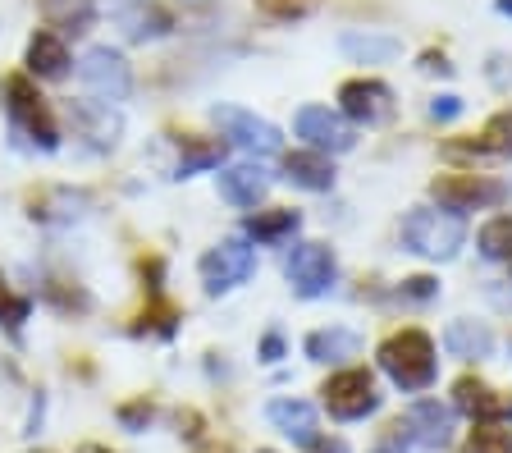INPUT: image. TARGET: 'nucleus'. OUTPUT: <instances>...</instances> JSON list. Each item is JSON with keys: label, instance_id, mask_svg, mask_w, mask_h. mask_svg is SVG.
Returning a JSON list of instances; mask_svg holds the SVG:
<instances>
[{"label": "nucleus", "instance_id": "2", "mask_svg": "<svg viewBox=\"0 0 512 453\" xmlns=\"http://www.w3.org/2000/svg\"><path fill=\"white\" fill-rule=\"evenodd\" d=\"M0 97H5V115H10V124L32 142V147H42V151L60 147V124H55V115H51V101H46L28 78L10 74L5 83H0Z\"/></svg>", "mask_w": 512, "mask_h": 453}, {"label": "nucleus", "instance_id": "23", "mask_svg": "<svg viewBox=\"0 0 512 453\" xmlns=\"http://www.w3.org/2000/svg\"><path fill=\"white\" fill-rule=\"evenodd\" d=\"M119 23H124V33L133 37V42H147V37H165L174 28L170 14L160 10V5H151V0H138L133 10H119Z\"/></svg>", "mask_w": 512, "mask_h": 453}, {"label": "nucleus", "instance_id": "14", "mask_svg": "<svg viewBox=\"0 0 512 453\" xmlns=\"http://www.w3.org/2000/svg\"><path fill=\"white\" fill-rule=\"evenodd\" d=\"M403 426L412 431V440L421 444V449H444L448 435H453V412L439 399H416L412 408H407Z\"/></svg>", "mask_w": 512, "mask_h": 453}, {"label": "nucleus", "instance_id": "3", "mask_svg": "<svg viewBox=\"0 0 512 453\" xmlns=\"http://www.w3.org/2000/svg\"><path fill=\"white\" fill-rule=\"evenodd\" d=\"M462 238H467V229H462L458 216H448V211H430L426 206V211H412V216L403 220V243L416 257L448 261L462 248Z\"/></svg>", "mask_w": 512, "mask_h": 453}, {"label": "nucleus", "instance_id": "17", "mask_svg": "<svg viewBox=\"0 0 512 453\" xmlns=\"http://www.w3.org/2000/svg\"><path fill=\"white\" fill-rule=\"evenodd\" d=\"M284 179L298 188H311V193H325L334 184V165L320 151H293V156H284Z\"/></svg>", "mask_w": 512, "mask_h": 453}, {"label": "nucleus", "instance_id": "32", "mask_svg": "<svg viewBox=\"0 0 512 453\" xmlns=\"http://www.w3.org/2000/svg\"><path fill=\"white\" fill-rule=\"evenodd\" d=\"M435 293H439V284L430 280V275H416V280H407V284H403V298H416V302L435 298Z\"/></svg>", "mask_w": 512, "mask_h": 453}, {"label": "nucleus", "instance_id": "13", "mask_svg": "<svg viewBox=\"0 0 512 453\" xmlns=\"http://www.w3.org/2000/svg\"><path fill=\"white\" fill-rule=\"evenodd\" d=\"M74 129L87 138L92 151H115L119 133H124V119L115 106H101V101H74Z\"/></svg>", "mask_w": 512, "mask_h": 453}, {"label": "nucleus", "instance_id": "27", "mask_svg": "<svg viewBox=\"0 0 512 453\" xmlns=\"http://www.w3.org/2000/svg\"><path fill=\"white\" fill-rule=\"evenodd\" d=\"M471 453H512V431L503 421H490V426H476L467 440Z\"/></svg>", "mask_w": 512, "mask_h": 453}, {"label": "nucleus", "instance_id": "10", "mask_svg": "<svg viewBox=\"0 0 512 453\" xmlns=\"http://www.w3.org/2000/svg\"><path fill=\"white\" fill-rule=\"evenodd\" d=\"M298 138H307L320 156H339V151H352V124L343 115H334L330 106H302L298 119H293Z\"/></svg>", "mask_w": 512, "mask_h": 453}, {"label": "nucleus", "instance_id": "25", "mask_svg": "<svg viewBox=\"0 0 512 453\" xmlns=\"http://www.w3.org/2000/svg\"><path fill=\"white\" fill-rule=\"evenodd\" d=\"M298 225H302L298 211H266V216L247 220V234H252L256 243H279V238L298 234Z\"/></svg>", "mask_w": 512, "mask_h": 453}, {"label": "nucleus", "instance_id": "40", "mask_svg": "<svg viewBox=\"0 0 512 453\" xmlns=\"http://www.w3.org/2000/svg\"><path fill=\"white\" fill-rule=\"evenodd\" d=\"M83 453H110V449H101V444H87V449Z\"/></svg>", "mask_w": 512, "mask_h": 453}, {"label": "nucleus", "instance_id": "20", "mask_svg": "<svg viewBox=\"0 0 512 453\" xmlns=\"http://www.w3.org/2000/svg\"><path fill=\"white\" fill-rule=\"evenodd\" d=\"M362 353V339L343 330V325H330V330H316L307 335V357L311 362H348V357Z\"/></svg>", "mask_w": 512, "mask_h": 453}, {"label": "nucleus", "instance_id": "9", "mask_svg": "<svg viewBox=\"0 0 512 453\" xmlns=\"http://www.w3.org/2000/svg\"><path fill=\"white\" fill-rule=\"evenodd\" d=\"M430 197L439 202V211L462 216V211H476V206L499 202L503 188L490 184V179H480V174H439L435 184H430Z\"/></svg>", "mask_w": 512, "mask_h": 453}, {"label": "nucleus", "instance_id": "39", "mask_svg": "<svg viewBox=\"0 0 512 453\" xmlns=\"http://www.w3.org/2000/svg\"><path fill=\"white\" fill-rule=\"evenodd\" d=\"M499 14H512V0H499Z\"/></svg>", "mask_w": 512, "mask_h": 453}, {"label": "nucleus", "instance_id": "28", "mask_svg": "<svg viewBox=\"0 0 512 453\" xmlns=\"http://www.w3.org/2000/svg\"><path fill=\"white\" fill-rule=\"evenodd\" d=\"M32 302L23 298V293H14L10 284H5V275H0V325H10V330H19L23 321H28Z\"/></svg>", "mask_w": 512, "mask_h": 453}, {"label": "nucleus", "instance_id": "26", "mask_svg": "<svg viewBox=\"0 0 512 453\" xmlns=\"http://www.w3.org/2000/svg\"><path fill=\"white\" fill-rule=\"evenodd\" d=\"M480 252H485L490 261L512 257V216H499V220H490V225L480 229Z\"/></svg>", "mask_w": 512, "mask_h": 453}, {"label": "nucleus", "instance_id": "5", "mask_svg": "<svg viewBox=\"0 0 512 453\" xmlns=\"http://www.w3.org/2000/svg\"><path fill=\"white\" fill-rule=\"evenodd\" d=\"M284 275L298 298H320V293H330L334 275H339V261H334V252L325 243H298L284 257Z\"/></svg>", "mask_w": 512, "mask_h": 453}, {"label": "nucleus", "instance_id": "7", "mask_svg": "<svg viewBox=\"0 0 512 453\" xmlns=\"http://www.w3.org/2000/svg\"><path fill=\"white\" fill-rule=\"evenodd\" d=\"M320 394H325L330 417H339V421H362L380 408V394H375L371 371H339V376L325 380Z\"/></svg>", "mask_w": 512, "mask_h": 453}, {"label": "nucleus", "instance_id": "19", "mask_svg": "<svg viewBox=\"0 0 512 453\" xmlns=\"http://www.w3.org/2000/svg\"><path fill=\"white\" fill-rule=\"evenodd\" d=\"M28 69L37 78H51V83L64 78L69 74V46H64L55 33H37L28 42Z\"/></svg>", "mask_w": 512, "mask_h": 453}, {"label": "nucleus", "instance_id": "37", "mask_svg": "<svg viewBox=\"0 0 512 453\" xmlns=\"http://www.w3.org/2000/svg\"><path fill=\"white\" fill-rule=\"evenodd\" d=\"M307 453H352V449H348V444H343V440H316Z\"/></svg>", "mask_w": 512, "mask_h": 453}, {"label": "nucleus", "instance_id": "8", "mask_svg": "<svg viewBox=\"0 0 512 453\" xmlns=\"http://www.w3.org/2000/svg\"><path fill=\"white\" fill-rule=\"evenodd\" d=\"M215 124H220L224 138L234 147L252 151V156H275L279 142H284L270 119H261L256 110H243V106H215Z\"/></svg>", "mask_w": 512, "mask_h": 453}, {"label": "nucleus", "instance_id": "4", "mask_svg": "<svg viewBox=\"0 0 512 453\" xmlns=\"http://www.w3.org/2000/svg\"><path fill=\"white\" fill-rule=\"evenodd\" d=\"M78 78H83V87L101 106H119V101H128V92H133V69H128V60L115 46H92V51L78 60Z\"/></svg>", "mask_w": 512, "mask_h": 453}, {"label": "nucleus", "instance_id": "35", "mask_svg": "<svg viewBox=\"0 0 512 453\" xmlns=\"http://www.w3.org/2000/svg\"><path fill=\"white\" fill-rule=\"evenodd\" d=\"M462 110V101L458 97H439L435 106H430V119H453Z\"/></svg>", "mask_w": 512, "mask_h": 453}, {"label": "nucleus", "instance_id": "15", "mask_svg": "<svg viewBox=\"0 0 512 453\" xmlns=\"http://www.w3.org/2000/svg\"><path fill=\"white\" fill-rule=\"evenodd\" d=\"M266 417H270V426H275L279 435H288L293 444H316L320 435H316V408H311L307 399H275L266 408Z\"/></svg>", "mask_w": 512, "mask_h": 453}, {"label": "nucleus", "instance_id": "31", "mask_svg": "<svg viewBox=\"0 0 512 453\" xmlns=\"http://www.w3.org/2000/svg\"><path fill=\"white\" fill-rule=\"evenodd\" d=\"M490 147H499V151H508V156H512V110H508V115H499V119H494V124H490Z\"/></svg>", "mask_w": 512, "mask_h": 453}, {"label": "nucleus", "instance_id": "11", "mask_svg": "<svg viewBox=\"0 0 512 453\" xmlns=\"http://www.w3.org/2000/svg\"><path fill=\"white\" fill-rule=\"evenodd\" d=\"M339 106L357 124H384V119L394 115V92L380 78H352V83L339 87Z\"/></svg>", "mask_w": 512, "mask_h": 453}, {"label": "nucleus", "instance_id": "6", "mask_svg": "<svg viewBox=\"0 0 512 453\" xmlns=\"http://www.w3.org/2000/svg\"><path fill=\"white\" fill-rule=\"evenodd\" d=\"M197 270H202L206 293H229L256 270V252L247 248V238H224V243H215V248L206 252Z\"/></svg>", "mask_w": 512, "mask_h": 453}, {"label": "nucleus", "instance_id": "30", "mask_svg": "<svg viewBox=\"0 0 512 453\" xmlns=\"http://www.w3.org/2000/svg\"><path fill=\"white\" fill-rule=\"evenodd\" d=\"M261 10L279 14V19H298V14L311 10V0H261Z\"/></svg>", "mask_w": 512, "mask_h": 453}, {"label": "nucleus", "instance_id": "1", "mask_svg": "<svg viewBox=\"0 0 512 453\" xmlns=\"http://www.w3.org/2000/svg\"><path fill=\"white\" fill-rule=\"evenodd\" d=\"M380 367L403 394H421L435 385V344L421 330H398L380 344Z\"/></svg>", "mask_w": 512, "mask_h": 453}, {"label": "nucleus", "instance_id": "18", "mask_svg": "<svg viewBox=\"0 0 512 453\" xmlns=\"http://www.w3.org/2000/svg\"><path fill=\"white\" fill-rule=\"evenodd\" d=\"M444 348H448L453 357L480 362V357H490L494 335H490V325H480V321H453V325L444 330Z\"/></svg>", "mask_w": 512, "mask_h": 453}, {"label": "nucleus", "instance_id": "34", "mask_svg": "<svg viewBox=\"0 0 512 453\" xmlns=\"http://www.w3.org/2000/svg\"><path fill=\"white\" fill-rule=\"evenodd\" d=\"M119 421H124V426H147V421H151V403H133V408H119Z\"/></svg>", "mask_w": 512, "mask_h": 453}, {"label": "nucleus", "instance_id": "24", "mask_svg": "<svg viewBox=\"0 0 512 453\" xmlns=\"http://www.w3.org/2000/svg\"><path fill=\"white\" fill-rule=\"evenodd\" d=\"M220 156H224V142L183 138V151H179V165H174V174H179V179H188V174H197V170H211V165H220Z\"/></svg>", "mask_w": 512, "mask_h": 453}, {"label": "nucleus", "instance_id": "12", "mask_svg": "<svg viewBox=\"0 0 512 453\" xmlns=\"http://www.w3.org/2000/svg\"><path fill=\"white\" fill-rule=\"evenodd\" d=\"M453 403H458V412H467L476 426L512 417V394H499V389L480 385V380H471V376H462L458 385H453Z\"/></svg>", "mask_w": 512, "mask_h": 453}, {"label": "nucleus", "instance_id": "33", "mask_svg": "<svg viewBox=\"0 0 512 453\" xmlns=\"http://www.w3.org/2000/svg\"><path fill=\"white\" fill-rule=\"evenodd\" d=\"M485 74H490L494 87H512V55H494Z\"/></svg>", "mask_w": 512, "mask_h": 453}, {"label": "nucleus", "instance_id": "41", "mask_svg": "<svg viewBox=\"0 0 512 453\" xmlns=\"http://www.w3.org/2000/svg\"><path fill=\"white\" fill-rule=\"evenodd\" d=\"M261 453H270V449H261Z\"/></svg>", "mask_w": 512, "mask_h": 453}, {"label": "nucleus", "instance_id": "38", "mask_svg": "<svg viewBox=\"0 0 512 453\" xmlns=\"http://www.w3.org/2000/svg\"><path fill=\"white\" fill-rule=\"evenodd\" d=\"M421 69H430V74H435V69H439V74H448L453 65H448L444 55H426V60H421Z\"/></svg>", "mask_w": 512, "mask_h": 453}, {"label": "nucleus", "instance_id": "16", "mask_svg": "<svg viewBox=\"0 0 512 453\" xmlns=\"http://www.w3.org/2000/svg\"><path fill=\"white\" fill-rule=\"evenodd\" d=\"M220 193H224V202H234V206H256L270 193V174L261 165H234V170L220 174Z\"/></svg>", "mask_w": 512, "mask_h": 453}, {"label": "nucleus", "instance_id": "22", "mask_svg": "<svg viewBox=\"0 0 512 453\" xmlns=\"http://www.w3.org/2000/svg\"><path fill=\"white\" fill-rule=\"evenodd\" d=\"M42 14L60 33H87L96 23V0H42Z\"/></svg>", "mask_w": 512, "mask_h": 453}, {"label": "nucleus", "instance_id": "21", "mask_svg": "<svg viewBox=\"0 0 512 453\" xmlns=\"http://www.w3.org/2000/svg\"><path fill=\"white\" fill-rule=\"evenodd\" d=\"M339 51L352 55L357 65H384V60H394L403 51V42L398 37H375V33H343Z\"/></svg>", "mask_w": 512, "mask_h": 453}, {"label": "nucleus", "instance_id": "36", "mask_svg": "<svg viewBox=\"0 0 512 453\" xmlns=\"http://www.w3.org/2000/svg\"><path fill=\"white\" fill-rule=\"evenodd\" d=\"M261 357H266V362H279V357H284V339H279L275 330H270L266 344H261Z\"/></svg>", "mask_w": 512, "mask_h": 453}, {"label": "nucleus", "instance_id": "29", "mask_svg": "<svg viewBox=\"0 0 512 453\" xmlns=\"http://www.w3.org/2000/svg\"><path fill=\"white\" fill-rule=\"evenodd\" d=\"M371 453H426V449H421V444H416V440H412V431H407L403 421H398L394 431H384V440H380V444H375V449H371Z\"/></svg>", "mask_w": 512, "mask_h": 453}]
</instances>
